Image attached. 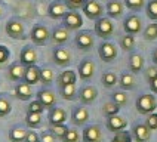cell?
<instances>
[{
	"mask_svg": "<svg viewBox=\"0 0 157 142\" xmlns=\"http://www.w3.org/2000/svg\"><path fill=\"white\" fill-rule=\"evenodd\" d=\"M136 111L140 113V114H151V113H154V110L157 108V101L154 95H150V93H144V95H141L138 96L136 99Z\"/></svg>",
	"mask_w": 157,
	"mask_h": 142,
	"instance_id": "6da1fadb",
	"label": "cell"
},
{
	"mask_svg": "<svg viewBox=\"0 0 157 142\" xmlns=\"http://www.w3.org/2000/svg\"><path fill=\"white\" fill-rule=\"evenodd\" d=\"M95 33L101 39H110L114 33V24H113V21H111V18L101 17L99 19H96Z\"/></svg>",
	"mask_w": 157,
	"mask_h": 142,
	"instance_id": "7a4b0ae2",
	"label": "cell"
},
{
	"mask_svg": "<svg viewBox=\"0 0 157 142\" xmlns=\"http://www.w3.org/2000/svg\"><path fill=\"white\" fill-rule=\"evenodd\" d=\"M30 37H31V42H33L36 46H43V44H46L48 40L51 39V33H49L48 27L42 25V24H36V25L31 28Z\"/></svg>",
	"mask_w": 157,
	"mask_h": 142,
	"instance_id": "3957f363",
	"label": "cell"
},
{
	"mask_svg": "<svg viewBox=\"0 0 157 142\" xmlns=\"http://www.w3.org/2000/svg\"><path fill=\"white\" fill-rule=\"evenodd\" d=\"M62 25L65 27L68 31H76L83 25V18L76 10H70L65 13V17L62 18Z\"/></svg>",
	"mask_w": 157,
	"mask_h": 142,
	"instance_id": "277c9868",
	"label": "cell"
},
{
	"mask_svg": "<svg viewBox=\"0 0 157 142\" xmlns=\"http://www.w3.org/2000/svg\"><path fill=\"white\" fill-rule=\"evenodd\" d=\"M82 9H83V13L89 19H94V21L99 19L102 17V13H104V8H102V5L98 0H87Z\"/></svg>",
	"mask_w": 157,
	"mask_h": 142,
	"instance_id": "5b68a950",
	"label": "cell"
},
{
	"mask_svg": "<svg viewBox=\"0 0 157 142\" xmlns=\"http://www.w3.org/2000/svg\"><path fill=\"white\" fill-rule=\"evenodd\" d=\"M98 55L104 62H111L117 56V47L111 42H102L98 47Z\"/></svg>",
	"mask_w": 157,
	"mask_h": 142,
	"instance_id": "8992f818",
	"label": "cell"
},
{
	"mask_svg": "<svg viewBox=\"0 0 157 142\" xmlns=\"http://www.w3.org/2000/svg\"><path fill=\"white\" fill-rule=\"evenodd\" d=\"M74 43L77 46L80 50H89V49H92V46L95 43V40H94V34L90 33V31H78L76 37H74Z\"/></svg>",
	"mask_w": 157,
	"mask_h": 142,
	"instance_id": "52a82bcc",
	"label": "cell"
},
{
	"mask_svg": "<svg viewBox=\"0 0 157 142\" xmlns=\"http://www.w3.org/2000/svg\"><path fill=\"white\" fill-rule=\"evenodd\" d=\"M5 31L9 37L12 39H24L25 37V28H24V24L18 19H10L8 21V24L5 27Z\"/></svg>",
	"mask_w": 157,
	"mask_h": 142,
	"instance_id": "ba28073f",
	"label": "cell"
},
{
	"mask_svg": "<svg viewBox=\"0 0 157 142\" xmlns=\"http://www.w3.org/2000/svg\"><path fill=\"white\" fill-rule=\"evenodd\" d=\"M123 30L128 33V34H138L141 30H142V21L138 15H129L123 21Z\"/></svg>",
	"mask_w": 157,
	"mask_h": 142,
	"instance_id": "9c48e42d",
	"label": "cell"
},
{
	"mask_svg": "<svg viewBox=\"0 0 157 142\" xmlns=\"http://www.w3.org/2000/svg\"><path fill=\"white\" fill-rule=\"evenodd\" d=\"M39 59V55L37 50L31 46H24L21 55H19V62L24 65V67H30V65H36V62Z\"/></svg>",
	"mask_w": 157,
	"mask_h": 142,
	"instance_id": "30bf717a",
	"label": "cell"
},
{
	"mask_svg": "<svg viewBox=\"0 0 157 142\" xmlns=\"http://www.w3.org/2000/svg\"><path fill=\"white\" fill-rule=\"evenodd\" d=\"M37 99L42 102V105L44 106V110H51L55 106L56 104V98H55V93H53L51 89H40L37 92Z\"/></svg>",
	"mask_w": 157,
	"mask_h": 142,
	"instance_id": "8fae6325",
	"label": "cell"
},
{
	"mask_svg": "<svg viewBox=\"0 0 157 142\" xmlns=\"http://www.w3.org/2000/svg\"><path fill=\"white\" fill-rule=\"evenodd\" d=\"M95 74V64L92 59H83L78 64V77L82 80H90Z\"/></svg>",
	"mask_w": 157,
	"mask_h": 142,
	"instance_id": "7c38bea8",
	"label": "cell"
},
{
	"mask_svg": "<svg viewBox=\"0 0 157 142\" xmlns=\"http://www.w3.org/2000/svg\"><path fill=\"white\" fill-rule=\"evenodd\" d=\"M48 120H49V124L53 126V124H65V120H67V111L61 108V106H53L49 110V114H48Z\"/></svg>",
	"mask_w": 157,
	"mask_h": 142,
	"instance_id": "4fadbf2b",
	"label": "cell"
},
{
	"mask_svg": "<svg viewBox=\"0 0 157 142\" xmlns=\"http://www.w3.org/2000/svg\"><path fill=\"white\" fill-rule=\"evenodd\" d=\"M102 133L98 124H90L83 129V142H101Z\"/></svg>",
	"mask_w": 157,
	"mask_h": 142,
	"instance_id": "5bb4252c",
	"label": "cell"
},
{
	"mask_svg": "<svg viewBox=\"0 0 157 142\" xmlns=\"http://www.w3.org/2000/svg\"><path fill=\"white\" fill-rule=\"evenodd\" d=\"M52 59L56 65L65 67L71 62V53L64 47H55L52 50Z\"/></svg>",
	"mask_w": 157,
	"mask_h": 142,
	"instance_id": "9a60e30c",
	"label": "cell"
},
{
	"mask_svg": "<svg viewBox=\"0 0 157 142\" xmlns=\"http://www.w3.org/2000/svg\"><path fill=\"white\" fill-rule=\"evenodd\" d=\"M25 67L21 62H13L8 68V77L10 81H24Z\"/></svg>",
	"mask_w": 157,
	"mask_h": 142,
	"instance_id": "2e32d148",
	"label": "cell"
},
{
	"mask_svg": "<svg viewBox=\"0 0 157 142\" xmlns=\"http://www.w3.org/2000/svg\"><path fill=\"white\" fill-rule=\"evenodd\" d=\"M67 13V6L65 3L62 2H52L49 6H48V15L52 18V19H62Z\"/></svg>",
	"mask_w": 157,
	"mask_h": 142,
	"instance_id": "e0dca14e",
	"label": "cell"
},
{
	"mask_svg": "<svg viewBox=\"0 0 157 142\" xmlns=\"http://www.w3.org/2000/svg\"><path fill=\"white\" fill-rule=\"evenodd\" d=\"M15 96L19 99V101H30L31 96H33V92H31V84H28L25 81H18L15 84Z\"/></svg>",
	"mask_w": 157,
	"mask_h": 142,
	"instance_id": "ac0fdd59",
	"label": "cell"
},
{
	"mask_svg": "<svg viewBox=\"0 0 157 142\" xmlns=\"http://www.w3.org/2000/svg\"><path fill=\"white\" fill-rule=\"evenodd\" d=\"M132 133H133V138L136 142H147L151 138V130L147 124H135L132 129Z\"/></svg>",
	"mask_w": 157,
	"mask_h": 142,
	"instance_id": "d6986e66",
	"label": "cell"
},
{
	"mask_svg": "<svg viewBox=\"0 0 157 142\" xmlns=\"http://www.w3.org/2000/svg\"><path fill=\"white\" fill-rule=\"evenodd\" d=\"M89 120V111L86 106H76L71 113V121L76 126H83Z\"/></svg>",
	"mask_w": 157,
	"mask_h": 142,
	"instance_id": "ffe728a7",
	"label": "cell"
},
{
	"mask_svg": "<svg viewBox=\"0 0 157 142\" xmlns=\"http://www.w3.org/2000/svg\"><path fill=\"white\" fill-rule=\"evenodd\" d=\"M126 126H128L126 118L122 117V115H119V114L113 115V117H108V120H107V129L111 130V132H114V133L123 130Z\"/></svg>",
	"mask_w": 157,
	"mask_h": 142,
	"instance_id": "44dd1931",
	"label": "cell"
},
{
	"mask_svg": "<svg viewBox=\"0 0 157 142\" xmlns=\"http://www.w3.org/2000/svg\"><path fill=\"white\" fill-rule=\"evenodd\" d=\"M98 96V90L95 86H85V88L80 89L78 92V98L82 101V104H92Z\"/></svg>",
	"mask_w": 157,
	"mask_h": 142,
	"instance_id": "7402d4cb",
	"label": "cell"
},
{
	"mask_svg": "<svg viewBox=\"0 0 157 142\" xmlns=\"http://www.w3.org/2000/svg\"><path fill=\"white\" fill-rule=\"evenodd\" d=\"M40 70L37 65H30V67H25V74H24V81L28 83V84H37L40 81Z\"/></svg>",
	"mask_w": 157,
	"mask_h": 142,
	"instance_id": "603a6c76",
	"label": "cell"
},
{
	"mask_svg": "<svg viewBox=\"0 0 157 142\" xmlns=\"http://www.w3.org/2000/svg\"><path fill=\"white\" fill-rule=\"evenodd\" d=\"M123 3L119 2V0H110L105 6V10H107V15L108 18H120L123 13Z\"/></svg>",
	"mask_w": 157,
	"mask_h": 142,
	"instance_id": "cb8c5ba5",
	"label": "cell"
},
{
	"mask_svg": "<svg viewBox=\"0 0 157 142\" xmlns=\"http://www.w3.org/2000/svg\"><path fill=\"white\" fill-rule=\"evenodd\" d=\"M51 39L53 40V43L64 44V43H67L68 39H70V31L65 27H56V28H53Z\"/></svg>",
	"mask_w": 157,
	"mask_h": 142,
	"instance_id": "d4e9b609",
	"label": "cell"
},
{
	"mask_svg": "<svg viewBox=\"0 0 157 142\" xmlns=\"http://www.w3.org/2000/svg\"><path fill=\"white\" fill-rule=\"evenodd\" d=\"M144 68V56L141 53H132L129 56V70L133 74H138L140 71H142Z\"/></svg>",
	"mask_w": 157,
	"mask_h": 142,
	"instance_id": "484cf974",
	"label": "cell"
},
{
	"mask_svg": "<svg viewBox=\"0 0 157 142\" xmlns=\"http://www.w3.org/2000/svg\"><path fill=\"white\" fill-rule=\"evenodd\" d=\"M76 80H77L76 71L67 70V71H62L61 74L58 76V84H59V88L67 86V84H76Z\"/></svg>",
	"mask_w": 157,
	"mask_h": 142,
	"instance_id": "4316f807",
	"label": "cell"
},
{
	"mask_svg": "<svg viewBox=\"0 0 157 142\" xmlns=\"http://www.w3.org/2000/svg\"><path fill=\"white\" fill-rule=\"evenodd\" d=\"M27 133H28V130H25L24 127L13 126V127L9 130V141L10 142H25Z\"/></svg>",
	"mask_w": 157,
	"mask_h": 142,
	"instance_id": "83f0119b",
	"label": "cell"
},
{
	"mask_svg": "<svg viewBox=\"0 0 157 142\" xmlns=\"http://www.w3.org/2000/svg\"><path fill=\"white\" fill-rule=\"evenodd\" d=\"M135 77H133V74L129 73V71H124L120 74V77H119V84H120V88L124 89V90H131V89L135 88Z\"/></svg>",
	"mask_w": 157,
	"mask_h": 142,
	"instance_id": "f1b7e54d",
	"label": "cell"
},
{
	"mask_svg": "<svg viewBox=\"0 0 157 142\" xmlns=\"http://www.w3.org/2000/svg\"><path fill=\"white\" fill-rule=\"evenodd\" d=\"M61 90V96L65 99V101H73L77 96V89H76V84H67V86H62L59 88Z\"/></svg>",
	"mask_w": 157,
	"mask_h": 142,
	"instance_id": "f546056e",
	"label": "cell"
},
{
	"mask_svg": "<svg viewBox=\"0 0 157 142\" xmlns=\"http://www.w3.org/2000/svg\"><path fill=\"white\" fill-rule=\"evenodd\" d=\"M101 81H102V84H104L105 88L110 89V88H114L119 83V79H117L116 73H113V71H105L104 74H102Z\"/></svg>",
	"mask_w": 157,
	"mask_h": 142,
	"instance_id": "4dcf8cb0",
	"label": "cell"
},
{
	"mask_svg": "<svg viewBox=\"0 0 157 142\" xmlns=\"http://www.w3.org/2000/svg\"><path fill=\"white\" fill-rule=\"evenodd\" d=\"M120 47L124 52H131L132 49L135 47V36L133 34H126L120 39Z\"/></svg>",
	"mask_w": 157,
	"mask_h": 142,
	"instance_id": "1f68e13d",
	"label": "cell"
},
{
	"mask_svg": "<svg viewBox=\"0 0 157 142\" xmlns=\"http://www.w3.org/2000/svg\"><path fill=\"white\" fill-rule=\"evenodd\" d=\"M12 111V104L5 95H0V118L8 117Z\"/></svg>",
	"mask_w": 157,
	"mask_h": 142,
	"instance_id": "d6a6232c",
	"label": "cell"
},
{
	"mask_svg": "<svg viewBox=\"0 0 157 142\" xmlns=\"http://www.w3.org/2000/svg\"><path fill=\"white\" fill-rule=\"evenodd\" d=\"M25 123H27V126L31 127V129L39 127L40 123H42V114H37V113H27Z\"/></svg>",
	"mask_w": 157,
	"mask_h": 142,
	"instance_id": "836d02e7",
	"label": "cell"
},
{
	"mask_svg": "<svg viewBox=\"0 0 157 142\" xmlns=\"http://www.w3.org/2000/svg\"><path fill=\"white\" fill-rule=\"evenodd\" d=\"M120 111V105H117L116 102L110 101V102H105L104 106H102V113L107 117H113V115H117Z\"/></svg>",
	"mask_w": 157,
	"mask_h": 142,
	"instance_id": "e575fe53",
	"label": "cell"
},
{
	"mask_svg": "<svg viewBox=\"0 0 157 142\" xmlns=\"http://www.w3.org/2000/svg\"><path fill=\"white\" fill-rule=\"evenodd\" d=\"M111 101L116 102L117 105L123 106L128 104V95L124 92H122V90H116V92H113V95H111Z\"/></svg>",
	"mask_w": 157,
	"mask_h": 142,
	"instance_id": "d590c367",
	"label": "cell"
},
{
	"mask_svg": "<svg viewBox=\"0 0 157 142\" xmlns=\"http://www.w3.org/2000/svg\"><path fill=\"white\" fill-rule=\"evenodd\" d=\"M55 79V76H53V71L51 68H42L40 70V83H43V84H51Z\"/></svg>",
	"mask_w": 157,
	"mask_h": 142,
	"instance_id": "8d00e7d4",
	"label": "cell"
},
{
	"mask_svg": "<svg viewBox=\"0 0 157 142\" xmlns=\"http://www.w3.org/2000/svg\"><path fill=\"white\" fill-rule=\"evenodd\" d=\"M49 132H52L56 138L62 139V138L65 136V133L68 132V127H67L65 124H53V126L49 127Z\"/></svg>",
	"mask_w": 157,
	"mask_h": 142,
	"instance_id": "74e56055",
	"label": "cell"
},
{
	"mask_svg": "<svg viewBox=\"0 0 157 142\" xmlns=\"http://www.w3.org/2000/svg\"><path fill=\"white\" fill-rule=\"evenodd\" d=\"M144 39L145 40H156L157 39V24H150L144 30Z\"/></svg>",
	"mask_w": 157,
	"mask_h": 142,
	"instance_id": "f35d334b",
	"label": "cell"
},
{
	"mask_svg": "<svg viewBox=\"0 0 157 142\" xmlns=\"http://www.w3.org/2000/svg\"><path fill=\"white\" fill-rule=\"evenodd\" d=\"M147 17L153 21H157V0H150L147 3Z\"/></svg>",
	"mask_w": 157,
	"mask_h": 142,
	"instance_id": "ab89813d",
	"label": "cell"
},
{
	"mask_svg": "<svg viewBox=\"0 0 157 142\" xmlns=\"http://www.w3.org/2000/svg\"><path fill=\"white\" fill-rule=\"evenodd\" d=\"M124 5H126V8L133 10V12H136V10H141V9L144 8V5H145V0H124Z\"/></svg>",
	"mask_w": 157,
	"mask_h": 142,
	"instance_id": "60d3db41",
	"label": "cell"
},
{
	"mask_svg": "<svg viewBox=\"0 0 157 142\" xmlns=\"http://www.w3.org/2000/svg\"><path fill=\"white\" fill-rule=\"evenodd\" d=\"M44 110V106L42 105V102L39 99H34L28 104V108H27V113H37V114H42Z\"/></svg>",
	"mask_w": 157,
	"mask_h": 142,
	"instance_id": "b9f144b4",
	"label": "cell"
},
{
	"mask_svg": "<svg viewBox=\"0 0 157 142\" xmlns=\"http://www.w3.org/2000/svg\"><path fill=\"white\" fill-rule=\"evenodd\" d=\"M111 142H132V136L129 132H126V130H120V132H117L114 135L113 141Z\"/></svg>",
	"mask_w": 157,
	"mask_h": 142,
	"instance_id": "7bdbcfd3",
	"label": "cell"
},
{
	"mask_svg": "<svg viewBox=\"0 0 157 142\" xmlns=\"http://www.w3.org/2000/svg\"><path fill=\"white\" fill-rule=\"evenodd\" d=\"M87 0H64L67 9H70V10H77V9L83 8Z\"/></svg>",
	"mask_w": 157,
	"mask_h": 142,
	"instance_id": "ee69618b",
	"label": "cell"
},
{
	"mask_svg": "<svg viewBox=\"0 0 157 142\" xmlns=\"http://www.w3.org/2000/svg\"><path fill=\"white\" fill-rule=\"evenodd\" d=\"M62 142H78V132L76 129H68V132L62 138Z\"/></svg>",
	"mask_w": 157,
	"mask_h": 142,
	"instance_id": "f6af8a7d",
	"label": "cell"
},
{
	"mask_svg": "<svg viewBox=\"0 0 157 142\" xmlns=\"http://www.w3.org/2000/svg\"><path fill=\"white\" fill-rule=\"evenodd\" d=\"M9 58H10V52H9V49L6 47V46L0 44V67H3V65L9 61Z\"/></svg>",
	"mask_w": 157,
	"mask_h": 142,
	"instance_id": "bcb514c9",
	"label": "cell"
},
{
	"mask_svg": "<svg viewBox=\"0 0 157 142\" xmlns=\"http://www.w3.org/2000/svg\"><path fill=\"white\" fill-rule=\"evenodd\" d=\"M145 79L148 80V83L154 81L157 79V65H151L145 70Z\"/></svg>",
	"mask_w": 157,
	"mask_h": 142,
	"instance_id": "7dc6e473",
	"label": "cell"
},
{
	"mask_svg": "<svg viewBox=\"0 0 157 142\" xmlns=\"http://www.w3.org/2000/svg\"><path fill=\"white\" fill-rule=\"evenodd\" d=\"M145 124L150 127V130H156L157 129V113H151V114H148L147 120H145Z\"/></svg>",
	"mask_w": 157,
	"mask_h": 142,
	"instance_id": "c3c4849f",
	"label": "cell"
},
{
	"mask_svg": "<svg viewBox=\"0 0 157 142\" xmlns=\"http://www.w3.org/2000/svg\"><path fill=\"white\" fill-rule=\"evenodd\" d=\"M55 139H56V136L49 130L40 133V142H55Z\"/></svg>",
	"mask_w": 157,
	"mask_h": 142,
	"instance_id": "681fc988",
	"label": "cell"
},
{
	"mask_svg": "<svg viewBox=\"0 0 157 142\" xmlns=\"http://www.w3.org/2000/svg\"><path fill=\"white\" fill-rule=\"evenodd\" d=\"M25 142H40V135H37L34 130H28Z\"/></svg>",
	"mask_w": 157,
	"mask_h": 142,
	"instance_id": "f907efd6",
	"label": "cell"
},
{
	"mask_svg": "<svg viewBox=\"0 0 157 142\" xmlns=\"http://www.w3.org/2000/svg\"><path fill=\"white\" fill-rule=\"evenodd\" d=\"M150 88H151V90H153L154 93H157V79L154 80V81H151V83H150Z\"/></svg>",
	"mask_w": 157,
	"mask_h": 142,
	"instance_id": "816d5d0a",
	"label": "cell"
},
{
	"mask_svg": "<svg viewBox=\"0 0 157 142\" xmlns=\"http://www.w3.org/2000/svg\"><path fill=\"white\" fill-rule=\"evenodd\" d=\"M151 58H153V62L157 65V49H154L153 50V55H151Z\"/></svg>",
	"mask_w": 157,
	"mask_h": 142,
	"instance_id": "f5cc1de1",
	"label": "cell"
},
{
	"mask_svg": "<svg viewBox=\"0 0 157 142\" xmlns=\"http://www.w3.org/2000/svg\"><path fill=\"white\" fill-rule=\"evenodd\" d=\"M3 17V5L0 3V18Z\"/></svg>",
	"mask_w": 157,
	"mask_h": 142,
	"instance_id": "db71d44e",
	"label": "cell"
}]
</instances>
